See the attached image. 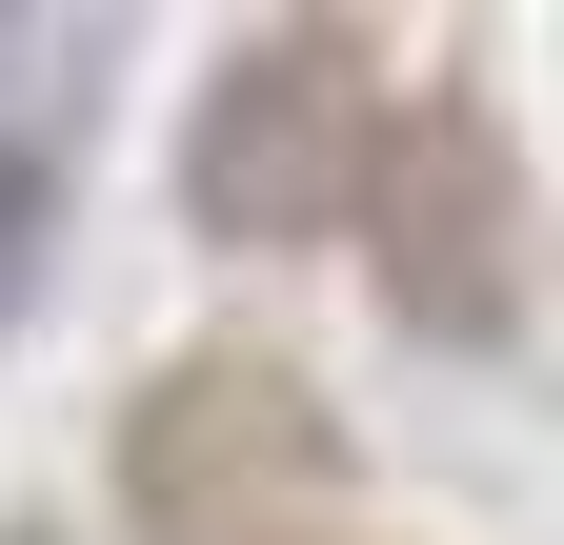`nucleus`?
<instances>
[{"instance_id":"nucleus-1","label":"nucleus","mask_w":564,"mask_h":545,"mask_svg":"<svg viewBox=\"0 0 564 545\" xmlns=\"http://www.w3.org/2000/svg\"><path fill=\"white\" fill-rule=\"evenodd\" d=\"M282 464H303V404H282L262 364H202V384H162V425H141V505L202 525L223 485H282Z\"/></svg>"}]
</instances>
